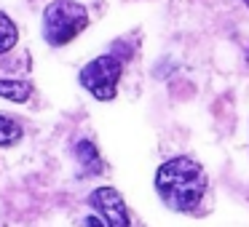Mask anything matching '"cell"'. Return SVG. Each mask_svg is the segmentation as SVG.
<instances>
[{
    "mask_svg": "<svg viewBox=\"0 0 249 227\" xmlns=\"http://www.w3.org/2000/svg\"><path fill=\"white\" fill-rule=\"evenodd\" d=\"M156 193L174 211H196L206 193V174L201 163L177 155L156 171Z\"/></svg>",
    "mask_w": 249,
    "mask_h": 227,
    "instance_id": "1",
    "label": "cell"
},
{
    "mask_svg": "<svg viewBox=\"0 0 249 227\" xmlns=\"http://www.w3.org/2000/svg\"><path fill=\"white\" fill-rule=\"evenodd\" d=\"M89 27V11L75 0H54L43 11V38L49 46H65Z\"/></svg>",
    "mask_w": 249,
    "mask_h": 227,
    "instance_id": "2",
    "label": "cell"
},
{
    "mask_svg": "<svg viewBox=\"0 0 249 227\" xmlns=\"http://www.w3.org/2000/svg\"><path fill=\"white\" fill-rule=\"evenodd\" d=\"M124 75V65L118 56H97L81 70V86L99 102H110L118 94V81Z\"/></svg>",
    "mask_w": 249,
    "mask_h": 227,
    "instance_id": "3",
    "label": "cell"
},
{
    "mask_svg": "<svg viewBox=\"0 0 249 227\" xmlns=\"http://www.w3.org/2000/svg\"><path fill=\"white\" fill-rule=\"evenodd\" d=\"M89 203L97 209V214L102 216L107 227H131L129 209H126L124 198L115 187H97L89 195Z\"/></svg>",
    "mask_w": 249,
    "mask_h": 227,
    "instance_id": "4",
    "label": "cell"
},
{
    "mask_svg": "<svg viewBox=\"0 0 249 227\" xmlns=\"http://www.w3.org/2000/svg\"><path fill=\"white\" fill-rule=\"evenodd\" d=\"M33 97V83L22 81V78H3L0 81V99H8V102H27Z\"/></svg>",
    "mask_w": 249,
    "mask_h": 227,
    "instance_id": "5",
    "label": "cell"
},
{
    "mask_svg": "<svg viewBox=\"0 0 249 227\" xmlns=\"http://www.w3.org/2000/svg\"><path fill=\"white\" fill-rule=\"evenodd\" d=\"M75 155H78V161H81L83 174H99V171H102V158H99L94 142L81 139V142L75 145Z\"/></svg>",
    "mask_w": 249,
    "mask_h": 227,
    "instance_id": "6",
    "label": "cell"
},
{
    "mask_svg": "<svg viewBox=\"0 0 249 227\" xmlns=\"http://www.w3.org/2000/svg\"><path fill=\"white\" fill-rule=\"evenodd\" d=\"M17 40H19V30H17V24L11 22V16H8V14L0 11V54L11 51L14 46H17Z\"/></svg>",
    "mask_w": 249,
    "mask_h": 227,
    "instance_id": "7",
    "label": "cell"
},
{
    "mask_svg": "<svg viewBox=\"0 0 249 227\" xmlns=\"http://www.w3.org/2000/svg\"><path fill=\"white\" fill-rule=\"evenodd\" d=\"M22 136H24V131H22V126H19L17 120L8 118V115H0V147L17 145Z\"/></svg>",
    "mask_w": 249,
    "mask_h": 227,
    "instance_id": "8",
    "label": "cell"
},
{
    "mask_svg": "<svg viewBox=\"0 0 249 227\" xmlns=\"http://www.w3.org/2000/svg\"><path fill=\"white\" fill-rule=\"evenodd\" d=\"M86 227H107L102 219H97V216H86Z\"/></svg>",
    "mask_w": 249,
    "mask_h": 227,
    "instance_id": "9",
    "label": "cell"
},
{
    "mask_svg": "<svg viewBox=\"0 0 249 227\" xmlns=\"http://www.w3.org/2000/svg\"><path fill=\"white\" fill-rule=\"evenodd\" d=\"M244 3H247V6H249V0H244Z\"/></svg>",
    "mask_w": 249,
    "mask_h": 227,
    "instance_id": "10",
    "label": "cell"
}]
</instances>
